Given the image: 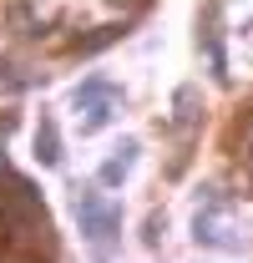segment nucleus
I'll return each instance as SVG.
<instances>
[{"label":"nucleus","instance_id":"nucleus-1","mask_svg":"<svg viewBox=\"0 0 253 263\" xmlns=\"http://www.w3.org/2000/svg\"><path fill=\"white\" fill-rule=\"evenodd\" d=\"M76 223H81V233H86L92 243H106V238H117V228H122V213H117V202L81 197V202H76Z\"/></svg>","mask_w":253,"mask_h":263},{"label":"nucleus","instance_id":"nucleus-2","mask_svg":"<svg viewBox=\"0 0 253 263\" xmlns=\"http://www.w3.org/2000/svg\"><path fill=\"white\" fill-rule=\"evenodd\" d=\"M35 157L46 167L61 162V132H56V122H41V127H35Z\"/></svg>","mask_w":253,"mask_h":263},{"label":"nucleus","instance_id":"nucleus-3","mask_svg":"<svg viewBox=\"0 0 253 263\" xmlns=\"http://www.w3.org/2000/svg\"><path fill=\"white\" fill-rule=\"evenodd\" d=\"M132 152H137V147L127 142V147H122V157H112V162L101 167V182H106V187H117V182L127 177V157H132Z\"/></svg>","mask_w":253,"mask_h":263},{"label":"nucleus","instance_id":"nucleus-4","mask_svg":"<svg viewBox=\"0 0 253 263\" xmlns=\"http://www.w3.org/2000/svg\"><path fill=\"white\" fill-rule=\"evenodd\" d=\"M0 172H10V167H5V152H0Z\"/></svg>","mask_w":253,"mask_h":263}]
</instances>
